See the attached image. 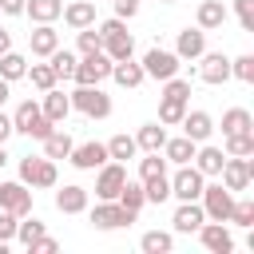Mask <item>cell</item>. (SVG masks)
Masks as SVG:
<instances>
[{"label":"cell","instance_id":"6da1fadb","mask_svg":"<svg viewBox=\"0 0 254 254\" xmlns=\"http://www.w3.org/2000/svg\"><path fill=\"white\" fill-rule=\"evenodd\" d=\"M95 32H99V40H103V56H111V60H127V56H135V36L127 32V20L111 16V20L95 24Z\"/></svg>","mask_w":254,"mask_h":254},{"label":"cell","instance_id":"7a4b0ae2","mask_svg":"<svg viewBox=\"0 0 254 254\" xmlns=\"http://www.w3.org/2000/svg\"><path fill=\"white\" fill-rule=\"evenodd\" d=\"M52 127H56V123L44 115V107H40L36 99H24V103L12 111V131H16V135H28V139H44Z\"/></svg>","mask_w":254,"mask_h":254},{"label":"cell","instance_id":"3957f363","mask_svg":"<svg viewBox=\"0 0 254 254\" xmlns=\"http://www.w3.org/2000/svg\"><path fill=\"white\" fill-rule=\"evenodd\" d=\"M71 111H79V115H87V119H107V115H111V95H107L99 83H91V87H79V83H75V91H71Z\"/></svg>","mask_w":254,"mask_h":254},{"label":"cell","instance_id":"277c9868","mask_svg":"<svg viewBox=\"0 0 254 254\" xmlns=\"http://www.w3.org/2000/svg\"><path fill=\"white\" fill-rule=\"evenodd\" d=\"M202 187H206V175H202L194 163H179V171L171 175V198H179V202L198 198Z\"/></svg>","mask_w":254,"mask_h":254},{"label":"cell","instance_id":"5b68a950","mask_svg":"<svg viewBox=\"0 0 254 254\" xmlns=\"http://www.w3.org/2000/svg\"><path fill=\"white\" fill-rule=\"evenodd\" d=\"M131 222H135V210L119 206L115 198H99V202L91 206V226H95V230H123V226H131Z\"/></svg>","mask_w":254,"mask_h":254},{"label":"cell","instance_id":"8992f818","mask_svg":"<svg viewBox=\"0 0 254 254\" xmlns=\"http://www.w3.org/2000/svg\"><path fill=\"white\" fill-rule=\"evenodd\" d=\"M218 179H222V187H226V190L242 194V190L250 187V179H254V159H250V155H226V163H222Z\"/></svg>","mask_w":254,"mask_h":254},{"label":"cell","instance_id":"52a82bcc","mask_svg":"<svg viewBox=\"0 0 254 254\" xmlns=\"http://www.w3.org/2000/svg\"><path fill=\"white\" fill-rule=\"evenodd\" d=\"M20 183H28V187H40V190H52L56 187V159H32V155H24L20 159Z\"/></svg>","mask_w":254,"mask_h":254},{"label":"cell","instance_id":"ba28073f","mask_svg":"<svg viewBox=\"0 0 254 254\" xmlns=\"http://www.w3.org/2000/svg\"><path fill=\"white\" fill-rule=\"evenodd\" d=\"M198 202H202V214H206V218L226 222V218H230V206H234V190H226L222 183H210V187H202Z\"/></svg>","mask_w":254,"mask_h":254},{"label":"cell","instance_id":"9c48e42d","mask_svg":"<svg viewBox=\"0 0 254 254\" xmlns=\"http://www.w3.org/2000/svg\"><path fill=\"white\" fill-rule=\"evenodd\" d=\"M139 64H143V75H147V79H159V83H163V79L179 75V64H183V60H179L175 52H167V48H151Z\"/></svg>","mask_w":254,"mask_h":254},{"label":"cell","instance_id":"30bf717a","mask_svg":"<svg viewBox=\"0 0 254 254\" xmlns=\"http://www.w3.org/2000/svg\"><path fill=\"white\" fill-rule=\"evenodd\" d=\"M107 75H111V56H103V52H95V56H83V60H75V71H71V79H75L79 87L103 83Z\"/></svg>","mask_w":254,"mask_h":254},{"label":"cell","instance_id":"8fae6325","mask_svg":"<svg viewBox=\"0 0 254 254\" xmlns=\"http://www.w3.org/2000/svg\"><path fill=\"white\" fill-rule=\"evenodd\" d=\"M123 183H127V167L119 159H107L95 175V198H119Z\"/></svg>","mask_w":254,"mask_h":254},{"label":"cell","instance_id":"7c38bea8","mask_svg":"<svg viewBox=\"0 0 254 254\" xmlns=\"http://www.w3.org/2000/svg\"><path fill=\"white\" fill-rule=\"evenodd\" d=\"M0 210H12V214H32V190L28 183H0Z\"/></svg>","mask_w":254,"mask_h":254},{"label":"cell","instance_id":"4fadbf2b","mask_svg":"<svg viewBox=\"0 0 254 254\" xmlns=\"http://www.w3.org/2000/svg\"><path fill=\"white\" fill-rule=\"evenodd\" d=\"M198 60H202V64H198V79H202V83L218 87V83L230 79V56H222V52H202Z\"/></svg>","mask_w":254,"mask_h":254},{"label":"cell","instance_id":"5bb4252c","mask_svg":"<svg viewBox=\"0 0 254 254\" xmlns=\"http://www.w3.org/2000/svg\"><path fill=\"white\" fill-rule=\"evenodd\" d=\"M194 234L202 238V246H206L210 254H230V250H234V238H230L226 222H214V218H206V222H202Z\"/></svg>","mask_w":254,"mask_h":254},{"label":"cell","instance_id":"9a60e30c","mask_svg":"<svg viewBox=\"0 0 254 254\" xmlns=\"http://www.w3.org/2000/svg\"><path fill=\"white\" fill-rule=\"evenodd\" d=\"M71 167H79V171H95V167H103L111 155H107V143H79V147H71Z\"/></svg>","mask_w":254,"mask_h":254},{"label":"cell","instance_id":"2e32d148","mask_svg":"<svg viewBox=\"0 0 254 254\" xmlns=\"http://www.w3.org/2000/svg\"><path fill=\"white\" fill-rule=\"evenodd\" d=\"M202 222H206V214H202V202H198V198H190V202H179V206H175V218H171L175 234H194Z\"/></svg>","mask_w":254,"mask_h":254},{"label":"cell","instance_id":"e0dca14e","mask_svg":"<svg viewBox=\"0 0 254 254\" xmlns=\"http://www.w3.org/2000/svg\"><path fill=\"white\" fill-rule=\"evenodd\" d=\"M206 52V32L194 24V28H183L179 32V40H175V56L179 60H198Z\"/></svg>","mask_w":254,"mask_h":254},{"label":"cell","instance_id":"ac0fdd59","mask_svg":"<svg viewBox=\"0 0 254 254\" xmlns=\"http://www.w3.org/2000/svg\"><path fill=\"white\" fill-rule=\"evenodd\" d=\"M64 24L71 28V32H79V28H91L95 24V0H75V4H64Z\"/></svg>","mask_w":254,"mask_h":254},{"label":"cell","instance_id":"d6986e66","mask_svg":"<svg viewBox=\"0 0 254 254\" xmlns=\"http://www.w3.org/2000/svg\"><path fill=\"white\" fill-rule=\"evenodd\" d=\"M28 48H32V56L48 60V56L60 48V32H56L52 24H36V32H28Z\"/></svg>","mask_w":254,"mask_h":254},{"label":"cell","instance_id":"ffe728a7","mask_svg":"<svg viewBox=\"0 0 254 254\" xmlns=\"http://www.w3.org/2000/svg\"><path fill=\"white\" fill-rule=\"evenodd\" d=\"M222 163H226V151H222V147H210V143H198V147H194V167H198L206 179H218Z\"/></svg>","mask_w":254,"mask_h":254},{"label":"cell","instance_id":"44dd1931","mask_svg":"<svg viewBox=\"0 0 254 254\" xmlns=\"http://www.w3.org/2000/svg\"><path fill=\"white\" fill-rule=\"evenodd\" d=\"M56 210L60 214H83L87 210V190L79 183H67L64 190H56Z\"/></svg>","mask_w":254,"mask_h":254},{"label":"cell","instance_id":"7402d4cb","mask_svg":"<svg viewBox=\"0 0 254 254\" xmlns=\"http://www.w3.org/2000/svg\"><path fill=\"white\" fill-rule=\"evenodd\" d=\"M179 127H183V135H187V139H194V143H206V139H210V131H214V119H210L206 111H187Z\"/></svg>","mask_w":254,"mask_h":254},{"label":"cell","instance_id":"603a6c76","mask_svg":"<svg viewBox=\"0 0 254 254\" xmlns=\"http://www.w3.org/2000/svg\"><path fill=\"white\" fill-rule=\"evenodd\" d=\"M194 24H198L202 32L222 28V24H226V4H222V0H202L198 12H194Z\"/></svg>","mask_w":254,"mask_h":254},{"label":"cell","instance_id":"cb8c5ba5","mask_svg":"<svg viewBox=\"0 0 254 254\" xmlns=\"http://www.w3.org/2000/svg\"><path fill=\"white\" fill-rule=\"evenodd\" d=\"M111 79H115L119 87H139L147 75H143V64H135V60L127 56V60H111Z\"/></svg>","mask_w":254,"mask_h":254},{"label":"cell","instance_id":"d4e9b609","mask_svg":"<svg viewBox=\"0 0 254 254\" xmlns=\"http://www.w3.org/2000/svg\"><path fill=\"white\" fill-rule=\"evenodd\" d=\"M40 107H44V115H48L52 123H64V119L71 115V95H64L60 87H48V91H44V103H40Z\"/></svg>","mask_w":254,"mask_h":254},{"label":"cell","instance_id":"484cf974","mask_svg":"<svg viewBox=\"0 0 254 254\" xmlns=\"http://www.w3.org/2000/svg\"><path fill=\"white\" fill-rule=\"evenodd\" d=\"M60 12H64V0H24V16L32 24H52L60 20Z\"/></svg>","mask_w":254,"mask_h":254},{"label":"cell","instance_id":"4316f807","mask_svg":"<svg viewBox=\"0 0 254 254\" xmlns=\"http://www.w3.org/2000/svg\"><path fill=\"white\" fill-rule=\"evenodd\" d=\"M40 143H44V155H48V159H67V155H71V147H75V143H71V135H67L60 123H56Z\"/></svg>","mask_w":254,"mask_h":254},{"label":"cell","instance_id":"83f0119b","mask_svg":"<svg viewBox=\"0 0 254 254\" xmlns=\"http://www.w3.org/2000/svg\"><path fill=\"white\" fill-rule=\"evenodd\" d=\"M194 147H198V143H194V139H187V135H179V139H171V135H167L163 155H167V163H175V167H179V163H190V159H194Z\"/></svg>","mask_w":254,"mask_h":254},{"label":"cell","instance_id":"f1b7e54d","mask_svg":"<svg viewBox=\"0 0 254 254\" xmlns=\"http://www.w3.org/2000/svg\"><path fill=\"white\" fill-rule=\"evenodd\" d=\"M242 131H254V115H250L246 107L222 111V135H242Z\"/></svg>","mask_w":254,"mask_h":254},{"label":"cell","instance_id":"f546056e","mask_svg":"<svg viewBox=\"0 0 254 254\" xmlns=\"http://www.w3.org/2000/svg\"><path fill=\"white\" fill-rule=\"evenodd\" d=\"M135 143H139V151H163V143H167V127H163V123H143L139 135H135Z\"/></svg>","mask_w":254,"mask_h":254},{"label":"cell","instance_id":"4dcf8cb0","mask_svg":"<svg viewBox=\"0 0 254 254\" xmlns=\"http://www.w3.org/2000/svg\"><path fill=\"white\" fill-rule=\"evenodd\" d=\"M139 183H143V198H147V202L159 206V202L171 198V179H167V175H151V179H139Z\"/></svg>","mask_w":254,"mask_h":254},{"label":"cell","instance_id":"1f68e13d","mask_svg":"<svg viewBox=\"0 0 254 254\" xmlns=\"http://www.w3.org/2000/svg\"><path fill=\"white\" fill-rule=\"evenodd\" d=\"M183 115H187V99H171V95L159 99V123H163V127L183 123Z\"/></svg>","mask_w":254,"mask_h":254},{"label":"cell","instance_id":"d6a6232c","mask_svg":"<svg viewBox=\"0 0 254 254\" xmlns=\"http://www.w3.org/2000/svg\"><path fill=\"white\" fill-rule=\"evenodd\" d=\"M107 155H111V159H119V163L135 159V155H139V143H135V135H111V139H107Z\"/></svg>","mask_w":254,"mask_h":254},{"label":"cell","instance_id":"836d02e7","mask_svg":"<svg viewBox=\"0 0 254 254\" xmlns=\"http://www.w3.org/2000/svg\"><path fill=\"white\" fill-rule=\"evenodd\" d=\"M171 246H175V238H171L167 230H147V234L139 238V250H143V254H171Z\"/></svg>","mask_w":254,"mask_h":254},{"label":"cell","instance_id":"e575fe53","mask_svg":"<svg viewBox=\"0 0 254 254\" xmlns=\"http://www.w3.org/2000/svg\"><path fill=\"white\" fill-rule=\"evenodd\" d=\"M24 71H28V60H24L20 52L8 48V52L0 56V75H4L8 83H16V79H24Z\"/></svg>","mask_w":254,"mask_h":254},{"label":"cell","instance_id":"d590c367","mask_svg":"<svg viewBox=\"0 0 254 254\" xmlns=\"http://www.w3.org/2000/svg\"><path fill=\"white\" fill-rule=\"evenodd\" d=\"M115 202H119V206H127V210H135V214H139V210H143V202H147V198H143V183H131V179H127V183H123V190H119V198H115Z\"/></svg>","mask_w":254,"mask_h":254},{"label":"cell","instance_id":"8d00e7d4","mask_svg":"<svg viewBox=\"0 0 254 254\" xmlns=\"http://www.w3.org/2000/svg\"><path fill=\"white\" fill-rule=\"evenodd\" d=\"M48 64H52L56 79H71V71H75V56H71V52H64V48H56V52L48 56Z\"/></svg>","mask_w":254,"mask_h":254},{"label":"cell","instance_id":"74e56055","mask_svg":"<svg viewBox=\"0 0 254 254\" xmlns=\"http://www.w3.org/2000/svg\"><path fill=\"white\" fill-rule=\"evenodd\" d=\"M24 79H32V87H40V91L56 87V71H52V64H32V67L24 71Z\"/></svg>","mask_w":254,"mask_h":254},{"label":"cell","instance_id":"f35d334b","mask_svg":"<svg viewBox=\"0 0 254 254\" xmlns=\"http://www.w3.org/2000/svg\"><path fill=\"white\" fill-rule=\"evenodd\" d=\"M75 36H79V40H75V48H79V56H95V52H103V40H99V32H95V24H91V28H79Z\"/></svg>","mask_w":254,"mask_h":254},{"label":"cell","instance_id":"ab89813d","mask_svg":"<svg viewBox=\"0 0 254 254\" xmlns=\"http://www.w3.org/2000/svg\"><path fill=\"white\" fill-rule=\"evenodd\" d=\"M226 139V155H254V131H242V135H222Z\"/></svg>","mask_w":254,"mask_h":254},{"label":"cell","instance_id":"60d3db41","mask_svg":"<svg viewBox=\"0 0 254 254\" xmlns=\"http://www.w3.org/2000/svg\"><path fill=\"white\" fill-rule=\"evenodd\" d=\"M151 175H167V155L163 151H147V159H139V179Z\"/></svg>","mask_w":254,"mask_h":254},{"label":"cell","instance_id":"b9f144b4","mask_svg":"<svg viewBox=\"0 0 254 254\" xmlns=\"http://www.w3.org/2000/svg\"><path fill=\"white\" fill-rule=\"evenodd\" d=\"M226 222H234V226H254V202H250V198H234Z\"/></svg>","mask_w":254,"mask_h":254},{"label":"cell","instance_id":"7bdbcfd3","mask_svg":"<svg viewBox=\"0 0 254 254\" xmlns=\"http://www.w3.org/2000/svg\"><path fill=\"white\" fill-rule=\"evenodd\" d=\"M40 234H48L40 218H24V222H16V242H20V246H28V242H36Z\"/></svg>","mask_w":254,"mask_h":254},{"label":"cell","instance_id":"ee69618b","mask_svg":"<svg viewBox=\"0 0 254 254\" xmlns=\"http://www.w3.org/2000/svg\"><path fill=\"white\" fill-rule=\"evenodd\" d=\"M230 75L242 79V83H254V56H238V60H230Z\"/></svg>","mask_w":254,"mask_h":254},{"label":"cell","instance_id":"f6af8a7d","mask_svg":"<svg viewBox=\"0 0 254 254\" xmlns=\"http://www.w3.org/2000/svg\"><path fill=\"white\" fill-rule=\"evenodd\" d=\"M163 95H171V99H190V79H183V75L163 79Z\"/></svg>","mask_w":254,"mask_h":254},{"label":"cell","instance_id":"bcb514c9","mask_svg":"<svg viewBox=\"0 0 254 254\" xmlns=\"http://www.w3.org/2000/svg\"><path fill=\"white\" fill-rule=\"evenodd\" d=\"M234 12H238L242 32H254V0H234Z\"/></svg>","mask_w":254,"mask_h":254},{"label":"cell","instance_id":"7dc6e473","mask_svg":"<svg viewBox=\"0 0 254 254\" xmlns=\"http://www.w3.org/2000/svg\"><path fill=\"white\" fill-rule=\"evenodd\" d=\"M16 222H20V214L0 210V242H12V238H16Z\"/></svg>","mask_w":254,"mask_h":254},{"label":"cell","instance_id":"c3c4849f","mask_svg":"<svg viewBox=\"0 0 254 254\" xmlns=\"http://www.w3.org/2000/svg\"><path fill=\"white\" fill-rule=\"evenodd\" d=\"M28 250H32V254H56V250H60V242H56V238H48V234H40L36 242H28Z\"/></svg>","mask_w":254,"mask_h":254},{"label":"cell","instance_id":"681fc988","mask_svg":"<svg viewBox=\"0 0 254 254\" xmlns=\"http://www.w3.org/2000/svg\"><path fill=\"white\" fill-rule=\"evenodd\" d=\"M111 4H115V16H119V20L139 16V0H111Z\"/></svg>","mask_w":254,"mask_h":254},{"label":"cell","instance_id":"f907efd6","mask_svg":"<svg viewBox=\"0 0 254 254\" xmlns=\"http://www.w3.org/2000/svg\"><path fill=\"white\" fill-rule=\"evenodd\" d=\"M0 12L4 16H24V0H0Z\"/></svg>","mask_w":254,"mask_h":254},{"label":"cell","instance_id":"816d5d0a","mask_svg":"<svg viewBox=\"0 0 254 254\" xmlns=\"http://www.w3.org/2000/svg\"><path fill=\"white\" fill-rule=\"evenodd\" d=\"M12 135H16V131H12V115H4V111H0V143H8Z\"/></svg>","mask_w":254,"mask_h":254},{"label":"cell","instance_id":"f5cc1de1","mask_svg":"<svg viewBox=\"0 0 254 254\" xmlns=\"http://www.w3.org/2000/svg\"><path fill=\"white\" fill-rule=\"evenodd\" d=\"M8 48H12V32H8V28H0V56H4Z\"/></svg>","mask_w":254,"mask_h":254},{"label":"cell","instance_id":"db71d44e","mask_svg":"<svg viewBox=\"0 0 254 254\" xmlns=\"http://www.w3.org/2000/svg\"><path fill=\"white\" fill-rule=\"evenodd\" d=\"M8 95H12V83L0 75V107H4V99H8Z\"/></svg>","mask_w":254,"mask_h":254},{"label":"cell","instance_id":"11a10c76","mask_svg":"<svg viewBox=\"0 0 254 254\" xmlns=\"http://www.w3.org/2000/svg\"><path fill=\"white\" fill-rule=\"evenodd\" d=\"M4 163H8V151H4V143H0V171H4Z\"/></svg>","mask_w":254,"mask_h":254},{"label":"cell","instance_id":"9f6ffc18","mask_svg":"<svg viewBox=\"0 0 254 254\" xmlns=\"http://www.w3.org/2000/svg\"><path fill=\"white\" fill-rule=\"evenodd\" d=\"M159 4H179V0H159Z\"/></svg>","mask_w":254,"mask_h":254},{"label":"cell","instance_id":"6f0895ef","mask_svg":"<svg viewBox=\"0 0 254 254\" xmlns=\"http://www.w3.org/2000/svg\"><path fill=\"white\" fill-rule=\"evenodd\" d=\"M95 4H99V0H95Z\"/></svg>","mask_w":254,"mask_h":254}]
</instances>
